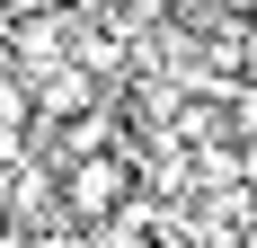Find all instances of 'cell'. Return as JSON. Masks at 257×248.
<instances>
[{
  "label": "cell",
  "instance_id": "cell-1",
  "mask_svg": "<svg viewBox=\"0 0 257 248\" xmlns=\"http://www.w3.org/2000/svg\"><path fill=\"white\" fill-rule=\"evenodd\" d=\"M53 195H62V222L71 230H106L115 213L142 204V169H133V151H98V160L53 169Z\"/></svg>",
  "mask_w": 257,
  "mask_h": 248
},
{
  "label": "cell",
  "instance_id": "cell-2",
  "mask_svg": "<svg viewBox=\"0 0 257 248\" xmlns=\"http://www.w3.org/2000/svg\"><path fill=\"white\" fill-rule=\"evenodd\" d=\"M0 239H9V177H0Z\"/></svg>",
  "mask_w": 257,
  "mask_h": 248
}]
</instances>
